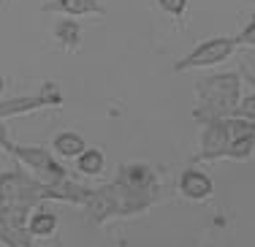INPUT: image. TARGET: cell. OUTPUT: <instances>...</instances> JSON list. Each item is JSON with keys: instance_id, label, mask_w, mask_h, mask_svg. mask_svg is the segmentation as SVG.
<instances>
[{"instance_id": "6da1fadb", "label": "cell", "mask_w": 255, "mask_h": 247, "mask_svg": "<svg viewBox=\"0 0 255 247\" xmlns=\"http://www.w3.org/2000/svg\"><path fill=\"white\" fill-rule=\"evenodd\" d=\"M239 106V74H217L198 84V104L193 117L201 123L236 117Z\"/></svg>"}, {"instance_id": "7a4b0ae2", "label": "cell", "mask_w": 255, "mask_h": 247, "mask_svg": "<svg viewBox=\"0 0 255 247\" xmlns=\"http://www.w3.org/2000/svg\"><path fill=\"white\" fill-rule=\"evenodd\" d=\"M44 201H74L71 193L54 190L41 185L27 171H5L0 177V207H22V209H38Z\"/></svg>"}, {"instance_id": "3957f363", "label": "cell", "mask_w": 255, "mask_h": 247, "mask_svg": "<svg viewBox=\"0 0 255 247\" xmlns=\"http://www.w3.org/2000/svg\"><path fill=\"white\" fill-rule=\"evenodd\" d=\"M11 155H16V158H19L22 163L33 171V177L38 179L41 185H46V188L63 190V185L68 182L65 168L54 160V155L49 152V149H44V147H19V144H14ZM74 204H76V198H74Z\"/></svg>"}, {"instance_id": "277c9868", "label": "cell", "mask_w": 255, "mask_h": 247, "mask_svg": "<svg viewBox=\"0 0 255 247\" xmlns=\"http://www.w3.org/2000/svg\"><path fill=\"white\" fill-rule=\"evenodd\" d=\"M234 49H236L234 38H209V41H204L201 46H196L185 60H179V63L174 65V71L182 74V71H190V68H204V65L223 63L226 57H231Z\"/></svg>"}, {"instance_id": "5b68a950", "label": "cell", "mask_w": 255, "mask_h": 247, "mask_svg": "<svg viewBox=\"0 0 255 247\" xmlns=\"http://www.w3.org/2000/svg\"><path fill=\"white\" fill-rule=\"evenodd\" d=\"M82 207L87 212V220L93 226H101L109 218H120V207H117V190H114V182L103 185V188H95L84 193L82 198Z\"/></svg>"}, {"instance_id": "8992f818", "label": "cell", "mask_w": 255, "mask_h": 247, "mask_svg": "<svg viewBox=\"0 0 255 247\" xmlns=\"http://www.w3.org/2000/svg\"><path fill=\"white\" fill-rule=\"evenodd\" d=\"M231 144V133H228V123L226 120H212L204 123V136H201V152H196L193 160H220L226 155Z\"/></svg>"}, {"instance_id": "52a82bcc", "label": "cell", "mask_w": 255, "mask_h": 247, "mask_svg": "<svg viewBox=\"0 0 255 247\" xmlns=\"http://www.w3.org/2000/svg\"><path fill=\"white\" fill-rule=\"evenodd\" d=\"M117 182L128 190H136V193H147V190H157V179L152 174V168L144 166V163H128L120 168V177Z\"/></svg>"}, {"instance_id": "ba28073f", "label": "cell", "mask_w": 255, "mask_h": 247, "mask_svg": "<svg viewBox=\"0 0 255 247\" xmlns=\"http://www.w3.org/2000/svg\"><path fill=\"white\" fill-rule=\"evenodd\" d=\"M179 190L190 201H206L212 196V179L198 168H185L179 177Z\"/></svg>"}, {"instance_id": "9c48e42d", "label": "cell", "mask_w": 255, "mask_h": 247, "mask_svg": "<svg viewBox=\"0 0 255 247\" xmlns=\"http://www.w3.org/2000/svg\"><path fill=\"white\" fill-rule=\"evenodd\" d=\"M49 14H63V16H84V14H106V8L98 0H49L41 5Z\"/></svg>"}, {"instance_id": "30bf717a", "label": "cell", "mask_w": 255, "mask_h": 247, "mask_svg": "<svg viewBox=\"0 0 255 247\" xmlns=\"http://www.w3.org/2000/svg\"><path fill=\"white\" fill-rule=\"evenodd\" d=\"M54 228H57V218H54L49 209H44V207H38L33 215H30V220H27V231H30V237H33V239L52 237Z\"/></svg>"}, {"instance_id": "8fae6325", "label": "cell", "mask_w": 255, "mask_h": 247, "mask_svg": "<svg viewBox=\"0 0 255 247\" xmlns=\"http://www.w3.org/2000/svg\"><path fill=\"white\" fill-rule=\"evenodd\" d=\"M35 109H44V101L38 95H30V98H11V101H3L0 104V120H8V117H16V114H27V112H35Z\"/></svg>"}, {"instance_id": "7c38bea8", "label": "cell", "mask_w": 255, "mask_h": 247, "mask_svg": "<svg viewBox=\"0 0 255 247\" xmlns=\"http://www.w3.org/2000/svg\"><path fill=\"white\" fill-rule=\"evenodd\" d=\"M52 149H54V155H60V158H79L87 147H84V138L82 136L68 130V133H60L57 138H54Z\"/></svg>"}, {"instance_id": "4fadbf2b", "label": "cell", "mask_w": 255, "mask_h": 247, "mask_svg": "<svg viewBox=\"0 0 255 247\" xmlns=\"http://www.w3.org/2000/svg\"><path fill=\"white\" fill-rule=\"evenodd\" d=\"M79 35H82V27L74 19H60L54 25V38L63 44L65 52H76L79 49Z\"/></svg>"}, {"instance_id": "5bb4252c", "label": "cell", "mask_w": 255, "mask_h": 247, "mask_svg": "<svg viewBox=\"0 0 255 247\" xmlns=\"http://www.w3.org/2000/svg\"><path fill=\"white\" fill-rule=\"evenodd\" d=\"M76 166H79V171L87 174V177H98L103 171V152L101 149H84L76 158Z\"/></svg>"}, {"instance_id": "9a60e30c", "label": "cell", "mask_w": 255, "mask_h": 247, "mask_svg": "<svg viewBox=\"0 0 255 247\" xmlns=\"http://www.w3.org/2000/svg\"><path fill=\"white\" fill-rule=\"evenodd\" d=\"M0 242L5 247H33V237L27 228H0Z\"/></svg>"}, {"instance_id": "2e32d148", "label": "cell", "mask_w": 255, "mask_h": 247, "mask_svg": "<svg viewBox=\"0 0 255 247\" xmlns=\"http://www.w3.org/2000/svg\"><path fill=\"white\" fill-rule=\"evenodd\" d=\"M255 152V136H245V138H236V141L228 144L226 155L223 158H234V160H247Z\"/></svg>"}, {"instance_id": "e0dca14e", "label": "cell", "mask_w": 255, "mask_h": 247, "mask_svg": "<svg viewBox=\"0 0 255 247\" xmlns=\"http://www.w3.org/2000/svg\"><path fill=\"white\" fill-rule=\"evenodd\" d=\"M35 95L44 101V106H60V104H63V93H60V87L54 82H44Z\"/></svg>"}, {"instance_id": "ac0fdd59", "label": "cell", "mask_w": 255, "mask_h": 247, "mask_svg": "<svg viewBox=\"0 0 255 247\" xmlns=\"http://www.w3.org/2000/svg\"><path fill=\"white\" fill-rule=\"evenodd\" d=\"M255 84V82H253ZM236 117L242 120H250V123H255V93L250 95V98L239 101V106H236Z\"/></svg>"}, {"instance_id": "d6986e66", "label": "cell", "mask_w": 255, "mask_h": 247, "mask_svg": "<svg viewBox=\"0 0 255 247\" xmlns=\"http://www.w3.org/2000/svg\"><path fill=\"white\" fill-rule=\"evenodd\" d=\"M157 5H160L163 11H168V14H174V16H182L187 8V0H157Z\"/></svg>"}, {"instance_id": "ffe728a7", "label": "cell", "mask_w": 255, "mask_h": 247, "mask_svg": "<svg viewBox=\"0 0 255 247\" xmlns=\"http://www.w3.org/2000/svg\"><path fill=\"white\" fill-rule=\"evenodd\" d=\"M236 44H250V46H255V16L250 19V25H247L245 30H242L239 35H236Z\"/></svg>"}, {"instance_id": "44dd1931", "label": "cell", "mask_w": 255, "mask_h": 247, "mask_svg": "<svg viewBox=\"0 0 255 247\" xmlns=\"http://www.w3.org/2000/svg\"><path fill=\"white\" fill-rule=\"evenodd\" d=\"M0 147H5L11 152L14 149V141H11V136H8V130H5V123L0 120Z\"/></svg>"}, {"instance_id": "7402d4cb", "label": "cell", "mask_w": 255, "mask_h": 247, "mask_svg": "<svg viewBox=\"0 0 255 247\" xmlns=\"http://www.w3.org/2000/svg\"><path fill=\"white\" fill-rule=\"evenodd\" d=\"M0 90H3V76H0Z\"/></svg>"}, {"instance_id": "603a6c76", "label": "cell", "mask_w": 255, "mask_h": 247, "mask_svg": "<svg viewBox=\"0 0 255 247\" xmlns=\"http://www.w3.org/2000/svg\"><path fill=\"white\" fill-rule=\"evenodd\" d=\"M3 3H8V0H3Z\"/></svg>"}, {"instance_id": "cb8c5ba5", "label": "cell", "mask_w": 255, "mask_h": 247, "mask_svg": "<svg viewBox=\"0 0 255 247\" xmlns=\"http://www.w3.org/2000/svg\"><path fill=\"white\" fill-rule=\"evenodd\" d=\"M253 155H255V152H253Z\"/></svg>"}]
</instances>
